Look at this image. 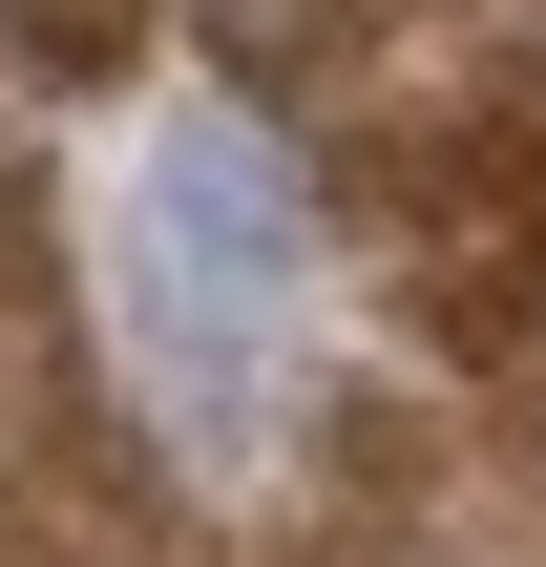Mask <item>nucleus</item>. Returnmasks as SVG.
Returning a JSON list of instances; mask_svg holds the SVG:
<instances>
[{
  "mask_svg": "<svg viewBox=\"0 0 546 567\" xmlns=\"http://www.w3.org/2000/svg\"><path fill=\"white\" fill-rule=\"evenodd\" d=\"M147 231H126V295H147V337L168 358H253V316L316 274V210H295V147L253 126V105H189L168 147H147V189H126Z\"/></svg>",
  "mask_w": 546,
  "mask_h": 567,
  "instance_id": "nucleus-1",
  "label": "nucleus"
}]
</instances>
